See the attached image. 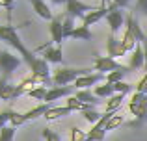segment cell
Instances as JSON below:
<instances>
[{"mask_svg":"<svg viewBox=\"0 0 147 141\" xmlns=\"http://www.w3.org/2000/svg\"><path fill=\"white\" fill-rule=\"evenodd\" d=\"M115 113H117V112H106V113H102V119H100L97 124H93L91 130L88 132L86 141H104V138H106V124H108V121H110Z\"/></svg>","mask_w":147,"mask_h":141,"instance_id":"cell-5","label":"cell"},{"mask_svg":"<svg viewBox=\"0 0 147 141\" xmlns=\"http://www.w3.org/2000/svg\"><path fill=\"white\" fill-rule=\"evenodd\" d=\"M106 54L110 56V58H119V56H123L121 54V39H117L115 35H112L110 33V37H108V41H106Z\"/></svg>","mask_w":147,"mask_h":141,"instance_id":"cell-18","label":"cell"},{"mask_svg":"<svg viewBox=\"0 0 147 141\" xmlns=\"http://www.w3.org/2000/svg\"><path fill=\"white\" fill-rule=\"evenodd\" d=\"M71 37L73 39H78V41H93V33L88 26H76L75 30L71 32Z\"/></svg>","mask_w":147,"mask_h":141,"instance_id":"cell-20","label":"cell"},{"mask_svg":"<svg viewBox=\"0 0 147 141\" xmlns=\"http://www.w3.org/2000/svg\"><path fill=\"white\" fill-rule=\"evenodd\" d=\"M75 97L78 98L80 102H84V104L91 106V108H95V106H97V104H100L99 97H97V95L93 93V91H90V89H76Z\"/></svg>","mask_w":147,"mask_h":141,"instance_id":"cell-16","label":"cell"},{"mask_svg":"<svg viewBox=\"0 0 147 141\" xmlns=\"http://www.w3.org/2000/svg\"><path fill=\"white\" fill-rule=\"evenodd\" d=\"M67 108H71L73 112H86V110H90L91 106H88V104H84V102H80L78 98L75 97V95H73V97H69L67 98Z\"/></svg>","mask_w":147,"mask_h":141,"instance_id":"cell-26","label":"cell"},{"mask_svg":"<svg viewBox=\"0 0 147 141\" xmlns=\"http://www.w3.org/2000/svg\"><path fill=\"white\" fill-rule=\"evenodd\" d=\"M136 7H138V11H142L147 17V0H136Z\"/></svg>","mask_w":147,"mask_h":141,"instance_id":"cell-38","label":"cell"},{"mask_svg":"<svg viewBox=\"0 0 147 141\" xmlns=\"http://www.w3.org/2000/svg\"><path fill=\"white\" fill-rule=\"evenodd\" d=\"M82 117L88 121V123H91V124H97L99 121L102 119V115H100L95 108H90V110H86V112H82Z\"/></svg>","mask_w":147,"mask_h":141,"instance_id":"cell-27","label":"cell"},{"mask_svg":"<svg viewBox=\"0 0 147 141\" xmlns=\"http://www.w3.org/2000/svg\"><path fill=\"white\" fill-rule=\"evenodd\" d=\"M106 82V74H100V72H91V74H86L82 76V78H78L75 82V87L76 89H90L91 86H95V84L99 82Z\"/></svg>","mask_w":147,"mask_h":141,"instance_id":"cell-12","label":"cell"},{"mask_svg":"<svg viewBox=\"0 0 147 141\" xmlns=\"http://www.w3.org/2000/svg\"><path fill=\"white\" fill-rule=\"evenodd\" d=\"M123 123H125V117H123V115H119V113H115V115L112 117L110 121H108V124H106V132H110V130H115V128H119Z\"/></svg>","mask_w":147,"mask_h":141,"instance_id":"cell-29","label":"cell"},{"mask_svg":"<svg viewBox=\"0 0 147 141\" xmlns=\"http://www.w3.org/2000/svg\"><path fill=\"white\" fill-rule=\"evenodd\" d=\"M130 72L129 69V65H125L123 69H119V71H112L110 74H106V82L108 84H117V82H123V78H125L127 74Z\"/></svg>","mask_w":147,"mask_h":141,"instance_id":"cell-23","label":"cell"},{"mask_svg":"<svg viewBox=\"0 0 147 141\" xmlns=\"http://www.w3.org/2000/svg\"><path fill=\"white\" fill-rule=\"evenodd\" d=\"M106 22H108V26H110V33H112V35H117L119 30H121L123 26H127V15H125V11L115 9V7H114V9L108 13Z\"/></svg>","mask_w":147,"mask_h":141,"instance_id":"cell-9","label":"cell"},{"mask_svg":"<svg viewBox=\"0 0 147 141\" xmlns=\"http://www.w3.org/2000/svg\"><path fill=\"white\" fill-rule=\"evenodd\" d=\"M97 6H91V4H84L80 0H67L65 4V15L73 19H84L90 11H95Z\"/></svg>","mask_w":147,"mask_h":141,"instance_id":"cell-6","label":"cell"},{"mask_svg":"<svg viewBox=\"0 0 147 141\" xmlns=\"http://www.w3.org/2000/svg\"><path fill=\"white\" fill-rule=\"evenodd\" d=\"M11 110H6V112H0V128L7 126L9 124V119H11Z\"/></svg>","mask_w":147,"mask_h":141,"instance_id":"cell-35","label":"cell"},{"mask_svg":"<svg viewBox=\"0 0 147 141\" xmlns=\"http://www.w3.org/2000/svg\"><path fill=\"white\" fill-rule=\"evenodd\" d=\"M41 136L45 138V141H61V139H60V136H58L56 132L49 130V128H43V132H41Z\"/></svg>","mask_w":147,"mask_h":141,"instance_id":"cell-34","label":"cell"},{"mask_svg":"<svg viewBox=\"0 0 147 141\" xmlns=\"http://www.w3.org/2000/svg\"><path fill=\"white\" fill-rule=\"evenodd\" d=\"M13 2H15V0H0V7L11 11V9H13Z\"/></svg>","mask_w":147,"mask_h":141,"instance_id":"cell-39","label":"cell"},{"mask_svg":"<svg viewBox=\"0 0 147 141\" xmlns=\"http://www.w3.org/2000/svg\"><path fill=\"white\" fill-rule=\"evenodd\" d=\"M95 95H97L99 98H112L115 95V89H114V84H108V82H104L102 86H97L95 87V91H93Z\"/></svg>","mask_w":147,"mask_h":141,"instance_id":"cell-22","label":"cell"},{"mask_svg":"<svg viewBox=\"0 0 147 141\" xmlns=\"http://www.w3.org/2000/svg\"><path fill=\"white\" fill-rule=\"evenodd\" d=\"M21 63H22V58L11 54V52H7V50H0V69H2V72H4L2 78L7 80V76L17 69Z\"/></svg>","mask_w":147,"mask_h":141,"instance_id":"cell-7","label":"cell"},{"mask_svg":"<svg viewBox=\"0 0 147 141\" xmlns=\"http://www.w3.org/2000/svg\"><path fill=\"white\" fill-rule=\"evenodd\" d=\"M144 65H145V52H144V47L142 43L130 52V61H129V69L130 71H144Z\"/></svg>","mask_w":147,"mask_h":141,"instance_id":"cell-13","label":"cell"},{"mask_svg":"<svg viewBox=\"0 0 147 141\" xmlns=\"http://www.w3.org/2000/svg\"><path fill=\"white\" fill-rule=\"evenodd\" d=\"M130 0H112V6L115 7V9H123V7H129Z\"/></svg>","mask_w":147,"mask_h":141,"instance_id":"cell-37","label":"cell"},{"mask_svg":"<svg viewBox=\"0 0 147 141\" xmlns=\"http://www.w3.org/2000/svg\"><path fill=\"white\" fill-rule=\"evenodd\" d=\"M50 35H52V43L60 47L63 37V15H58L50 21Z\"/></svg>","mask_w":147,"mask_h":141,"instance_id":"cell-11","label":"cell"},{"mask_svg":"<svg viewBox=\"0 0 147 141\" xmlns=\"http://www.w3.org/2000/svg\"><path fill=\"white\" fill-rule=\"evenodd\" d=\"M61 97H73V87L71 86H63V87H50L47 91V97H45V102L52 104L54 100Z\"/></svg>","mask_w":147,"mask_h":141,"instance_id":"cell-14","label":"cell"},{"mask_svg":"<svg viewBox=\"0 0 147 141\" xmlns=\"http://www.w3.org/2000/svg\"><path fill=\"white\" fill-rule=\"evenodd\" d=\"M100 6H104V7H106V0H100Z\"/></svg>","mask_w":147,"mask_h":141,"instance_id":"cell-42","label":"cell"},{"mask_svg":"<svg viewBox=\"0 0 147 141\" xmlns=\"http://www.w3.org/2000/svg\"><path fill=\"white\" fill-rule=\"evenodd\" d=\"M75 19L69 17V15H63V37L67 39V37H71V32L75 30Z\"/></svg>","mask_w":147,"mask_h":141,"instance_id":"cell-28","label":"cell"},{"mask_svg":"<svg viewBox=\"0 0 147 141\" xmlns=\"http://www.w3.org/2000/svg\"><path fill=\"white\" fill-rule=\"evenodd\" d=\"M15 130L17 128L15 126H4V128H0V141H13V136H15Z\"/></svg>","mask_w":147,"mask_h":141,"instance_id":"cell-30","label":"cell"},{"mask_svg":"<svg viewBox=\"0 0 147 141\" xmlns=\"http://www.w3.org/2000/svg\"><path fill=\"white\" fill-rule=\"evenodd\" d=\"M142 47H144V52H145V65H144V71L147 72V35L142 39Z\"/></svg>","mask_w":147,"mask_h":141,"instance_id":"cell-40","label":"cell"},{"mask_svg":"<svg viewBox=\"0 0 147 141\" xmlns=\"http://www.w3.org/2000/svg\"><path fill=\"white\" fill-rule=\"evenodd\" d=\"M69 141H86V132L84 130H80V128H76V126H73L71 128V132H69Z\"/></svg>","mask_w":147,"mask_h":141,"instance_id":"cell-31","label":"cell"},{"mask_svg":"<svg viewBox=\"0 0 147 141\" xmlns=\"http://www.w3.org/2000/svg\"><path fill=\"white\" fill-rule=\"evenodd\" d=\"M129 110L136 117V121L130 123V126H136L142 121H145L147 119V95L140 93V91H134L130 95V100H129Z\"/></svg>","mask_w":147,"mask_h":141,"instance_id":"cell-3","label":"cell"},{"mask_svg":"<svg viewBox=\"0 0 147 141\" xmlns=\"http://www.w3.org/2000/svg\"><path fill=\"white\" fill-rule=\"evenodd\" d=\"M13 89L15 86H9L6 78H0V100L11 102L13 100Z\"/></svg>","mask_w":147,"mask_h":141,"instance_id":"cell-21","label":"cell"},{"mask_svg":"<svg viewBox=\"0 0 147 141\" xmlns=\"http://www.w3.org/2000/svg\"><path fill=\"white\" fill-rule=\"evenodd\" d=\"M50 108H52V104H49V102H41V104L36 106V108L28 110V112L24 113L26 123H28V121H36V119H39V117H45V113H47Z\"/></svg>","mask_w":147,"mask_h":141,"instance_id":"cell-17","label":"cell"},{"mask_svg":"<svg viewBox=\"0 0 147 141\" xmlns=\"http://www.w3.org/2000/svg\"><path fill=\"white\" fill-rule=\"evenodd\" d=\"M112 9H114V6H112V4H110V6H106V7H104V6H99L95 11H90V13H88L86 17L82 19V24L90 28L91 24H95V22L102 21L104 17H108V13H110Z\"/></svg>","mask_w":147,"mask_h":141,"instance_id":"cell-10","label":"cell"},{"mask_svg":"<svg viewBox=\"0 0 147 141\" xmlns=\"http://www.w3.org/2000/svg\"><path fill=\"white\" fill-rule=\"evenodd\" d=\"M69 113H73L71 108H67V106H60V108H50L47 113H45V119L47 121H56V119H61V117H67Z\"/></svg>","mask_w":147,"mask_h":141,"instance_id":"cell-19","label":"cell"},{"mask_svg":"<svg viewBox=\"0 0 147 141\" xmlns=\"http://www.w3.org/2000/svg\"><path fill=\"white\" fill-rule=\"evenodd\" d=\"M123 98H125V95H119V93H115L112 98H108L106 100V112H117L123 104Z\"/></svg>","mask_w":147,"mask_h":141,"instance_id":"cell-25","label":"cell"},{"mask_svg":"<svg viewBox=\"0 0 147 141\" xmlns=\"http://www.w3.org/2000/svg\"><path fill=\"white\" fill-rule=\"evenodd\" d=\"M28 2L32 4L34 11H36L41 19H45V21H52V19H54L52 9L47 6V2H45V0H28Z\"/></svg>","mask_w":147,"mask_h":141,"instance_id":"cell-15","label":"cell"},{"mask_svg":"<svg viewBox=\"0 0 147 141\" xmlns=\"http://www.w3.org/2000/svg\"><path fill=\"white\" fill-rule=\"evenodd\" d=\"M26 123V119H24V113H17V112H13L11 113V119H9V126H21V124H24Z\"/></svg>","mask_w":147,"mask_h":141,"instance_id":"cell-32","label":"cell"},{"mask_svg":"<svg viewBox=\"0 0 147 141\" xmlns=\"http://www.w3.org/2000/svg\"><path fill=\"white\" fill-rule=\"evenodd\" d=\"M52 4H67V0H50Z\"/></svg>","mask_w":147,"mask_h":141,"instance_id":"cell-41","label":"cell"},{"mask_svg":"<svg viewBox=\"0 0 147 141\" xmlns=\"http://www.w3.org/2000/svg\"><path fill=\"white\" fill-rule=\"evenodd\" d=\"M36 52H41V58L49 63H63V52H61V47L54 45L52 41H47L45 45L36 48Z\"/></svg>","mask_w":147,"mask_h":141,"instance_id":"cell-4","label":"cell"},{"mask_svg":"<svg viewBox=\"0 0 147 141\" xmlns=\"http://www.w3.org/2000/svg\"><path fill=\"white\" fill-rule=\"evenodd\" d=\"M47 86H37V87H34V89H30L28 93V97L32 98V100H39V102H45V97H47Z\"/></svg>","mask_w":147,"mask_h":141,"instance_id":"cell-24","label":"cell"},{"mask_svg":"<svg viewBox=\"0 0 147 141\" xmlns=\"http://www.w3.org/2000/svg\"><path fill=\"white\" fill-rule=\"evenodd\" d=\"M114 89H115V93H119V95H127V93H130V91H132V84L117 82V84H114Z\"/></svg>","mask_w":147,"mask_h":141,"instance_id":"cell-33","label":"cell"},{"mask_svg":"<svg viewBox=\"0 0 147 141\" xmlns=\"http://www.w3.org/2000/svg\"><path fill=\"white\" fill-rule=\"evenodd\" d=\"M28 24V22H24V24H21V26H11V24H0V39L2 41H6L9 47H13L15 50L21 54V58H22V61L26 63V65L32 69L34 65H36V61L39 58L36 56V52H32V50H28V48L24 47V43H22V39L19 37V28H24V26Z\"/></svg>","mask_w":147,"mask_h":141,"instance_id":"cell-1","label":"cell"},{"mask_svg":"<svg viewBox=\"0 0 147 141\" xmlns=\"http://www.w3.org/2000/svg\"><path fill=\"white\" fill-rule=\"evenodd\" d=\"M136 91H140V93H145V95H147V72L144 74V78H142L140 82H138Z\"/></svg>","mask_w":147,"mask_h":141,"instance_id":"cell-36","label":"cell"},{"mask_svg":"<svg viewBox=\"0 0 147 141\" xmlns=\"http://www.w3.org/2000/svg\"><path fill=\"white\" fill-rule=\"evenodd\" d=\"M123 67L125 65H121L119 61H115L110 56H99L93 61V71H99L100 74H110L112 71H119V69H123Z\"/></svg>","mask_w":147,"mask_h":141,"instance_id":"cell-8","label":"cell"},{"mask_svg":"<svg viewBox=\"0 0 147 141\" xmlns=\"http://www.w3.org/2000/svg\"><path fill=\"white\" fill-rule=\"evenodd\" d=\"M90 67H61V69H56L52 74V87H63V86H69V84H75L78 78L86 74H91Z\"/></svg>","mask_w":147,"mask_h":141,"instance_id":"cell-2","label":"cell"}]
</instances>
